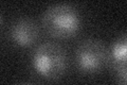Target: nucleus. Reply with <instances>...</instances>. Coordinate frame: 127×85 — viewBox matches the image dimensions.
I'll return each mask as SVG.
<instances>
[{
  "label": "nucleus",
  "mask_w": 127,
  "mask_h": 85,
  "mask_svg": "<svg viewBox=\"0 0 127 85\" xmlns=\"http://www.w3.org/2000/svg\"><path fill=\"white\" fill-rule=\"evenodd\" d=\"M0 23H1V16H0Z\"/></svg>",
  "instance_id": "423d86ee"
},
{
  "label": "nucleus",
  "mask_w": 127,
  "mask_h": 85,
  "mask_svg": "<svg viewBox=\"0 0 127 85\" xmlns=\"http://www.w3.org/2000/svg\"><path fill=\"white\" fill-rule=\"evenodd\" d=\"M12 39L20 47H31L37 42L39 29L36 22L29 18H21L16 21L11 31Z\"/></svg>",
  "instance_id": "20e7f679"
},
{
  "label": "nucleus",
  "mask_w": 127,
  "mask_h": 85,
  "mask_svg": "<svg viewBox=\"0 0 127 85\" xmlns=\"http://www.w3.org/2000/svg\"><path fill=\"white\" fill-rule=\"evenodd\" d=\"M75 65L86 75H95L103 71L110 61V52L98 39H86L75 49Z\"/></svg>",
  "instance_id": "7ed1b4c3"
},
{
  "label": "nucleus",
  "mask_w": 127,
  "mask_h": 85,
  "mask_svg": "<svg viewBox=\"0 0 127 85\" xmlns=\"http://www.w3.org/2000/svg\"><path fill=\"white\" fill-rule=\"evenodd\" d=\"M32 65L38 76L49 81L59 80L67 69V54L58 44L39 45L32 55Z\"/></svg>",
  "instance_id": "f03ea898"
},
{
  "label": "nucleus",
  "mask_w": 127,
  "mask_h": 85,
  "mask_svg": "<svg viewBox=\"0 0 127 85\" xmlns=\"http://www.w3.org/2000/svg\"><path fill=\"white\" fill-rule=\"evenodd\" d=\"M42 28L48 35L56 39H68L77 34L81 28V16L70 4H55L43 13Z\"/></svg>",
  "instance_id": "f257e3e1"
},
{
  "label": "nucleus",
  "mask_w": 127,
  "mask_h": 85,
  "mask_svg": "<svg viewBox=\"0 0 127 85\" xmlns=\"http://www.w3.org/2000/svg\"><path fill=\"white\" fill-rule=\"evenodd\" d=\"M127 50V38L126 35H122L117 39L110 52V60L112 67L117 74L120 82L126 84V51Z\"/></svg>",
  "instance_id": "39448f33"
}]
</instances>
